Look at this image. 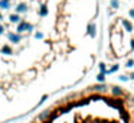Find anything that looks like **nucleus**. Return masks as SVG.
<instances>
[]
</instances>
